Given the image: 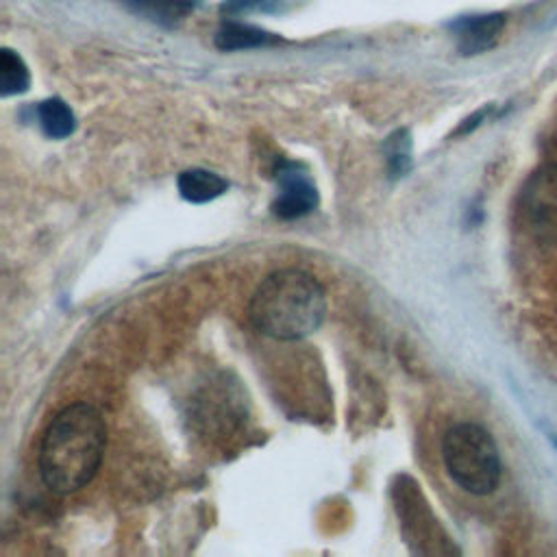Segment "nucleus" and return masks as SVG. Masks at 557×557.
<instances>
[{"label": "nucleus", "mask_w": 557, "mask_h": 557, "mask_svg": "<svg viewBox=\"0 0 557 557\" xmlns=\"http://www.w3.org/2000/svg\"><path fill=\"white\" fill-rule=\"evenodd\" d=\"M107 446V424L100 411L87 403L61 409L39 444V474L57 494L85 487L98 472Z\"/></svg>", "instance_id": "1"}, {"label": "nucleus", "mask_w": 557, "mask_h": 557, "mask_svg": "<svg viewBox=\"0 0 557 557\" xmlns=\"http://www.w3.org/2000/svg\"><path fill=\"white\" fill-rule=\"evenodd\" d=\"M250 322L274 339H300L326 318V294L320 281L298 268L268 274L248 305Z\"/></svg>", "instance_id": "2"}, {"label": "nucleus", "mask_w": 557, "mask_h": 557, "mask_svg": "<svg viewBox=\"0 0 557 557\" xmlns=\"http://www.w3.org/2000/svg\"><path fill=\"white\" fill-rule=\"evenodd\" d=\"M442 457L450 479L470 494L483 496L500 481V455L494 437L479 424L461 422L446 431Z\"/></svg>", "instance_id": "3"}, {"label": "nucleus", "mask_w": 557, "mask_h": 557, "mask_svg": "<svg viewBox=\"0 0 557 557\" xmlns=\"http://www.w3.org/2000/svg\"><path fill=\"white\" fill-rule=\"evenodd\" d=\"M278 196L272 205L274 213L283 220L307 215L318 205V189L311 178L294 163H281L276 172Z\"/></svg>", "instance_id": "4"}, {"label": "nucleus", "mask_w": 557, "mask_h": 557, "mask_svg": "<svg viewBox=\"0 0 557 557\" xmlns=\"http://www.w3.org/2000/svg\"><path fill=\"white\" fill-rule=\"evenodd\" d=\"M505 13L466 15L450 22V28L457 37V50L461 54H479L492 48L505 28Z\"/></svg>", "instance_id": "5"}, {"label": "nucleus", "mask_w": 557, "mask_h": 557, "mask_svg": "<svg viewBox=\"0 0 557 557\" xmlns=\"http://www.w3.org/2000/svg\"><path fill=\"white\" fill-rule=\"evenodd\" d=\"M529 215L546 226L557 222V165H548L537 172L527 191Z\"/></svg>", "instance_id": "6"}, {"label": "nucleus", "mask_w": 557, "mask_h": 557, "mask_svg": "<svg viewBox=\"0 0 557 557\" xmlns=\"http://www.w3.org/2000/svg\"><path fill=\"white\" fill-rule=\"evenodd\" d=\"M281 37L263 30L259 26L252 24H244V22H226L224 26H220V30L215 33V48L224 50V52H233V50H252V48H265V46H274L278 44Z\"/></svg>", "instance_id": "7"}, {"label": "nucleus", "mask_w": 557, "mask_h": 557, "mask_svg": "<svg viewBox=\"0 0 557 557\" xmlns=\"http://www.w3.org/2000/svg\"><path fill=\"white\" fill-rule=\"evenodd\" d=\"M124 7L159 26H174L183 22L200 0H122Z\"/></svg>", "instance_id": "8"}, {"label": "nucleus", "mask_w": 557, "mask_h": 557, "mask_svg": "<svg viewBox=\"0 0 557 557\" xmlns=\"http://www.w3.org/2000/svg\"><path fill=\"white\" fill-rule=\"evenodd\" d=\"M176 185H178L181 196L189 202H209V200L222 196L228 187V183L220 174L202 170V168H191V170L181 172Z\"/></svg>", "instance_id": "9"}, {"label": "nucleus", "mask_w": 557, "mask_h": 557, "mask_svg": "<svg viewBox=\"0 0 557 557\" xmlns=\"http://www.w3.org/2000/svg\"><path fill=\"white\" fill-rule=\"evenodd\" d=\"M37 120L41 131L52 139H65L76 128V117L61 98L41 100L37 104Z\"/></svg>", "instance_id": "10"}, {"label": "nucleus", "mask_w": 557, "mask_h": 557, "mask_svg": "<svg viewBox=\"0 0 557 557\" xmlns=\"http://www.w3.org/2000/svg\"><path fill=\"white\" fill-rule=\"evenodd\" d=\"M28 85H30V72L24 59L11 48H2L0 50V94L4 98L24 94Z\"/></svg>", "instance_id": "11"}, {"label": "nucleus", "mask_w": 557, "mask_h": 557, "mask_svg": "<svg viewBox=\"0 0 557 557\" xmlns=\"http://www.w3.org/2000/svg\"><path fill=\"white\" fill-rule=\"evenodd\" d=\"M285 9V0H224L220 13L224 15H250V13H278Z\"/></svg>", "instance_id": "12"}, {"label": "nucleus", "mask_w": 557, "mask_h": 557, "mask_svg": "<svg viewBox=\"0 0 557 557\" xmlns=\"http://www.w3.org/2000/svg\"><path fill=\"white\" fill-rule=\"evenodd\" d=\"M409 135L407 131H398L396 135L389 137L387 141V161L392 176H403L409 170Z\"/></svg>", "instance_id": "13"}]
</instances>
